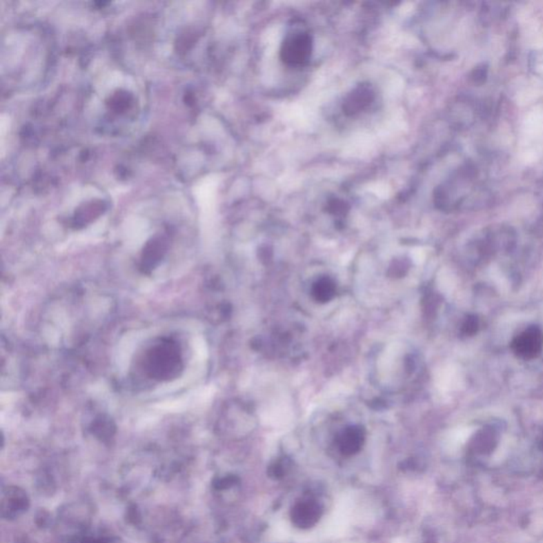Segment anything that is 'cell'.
I'll list each match as a JSON object with an SVG mask.
<instances>
[{
	"mask_svg": "<svg viewBox=\"0 0 543 543\" xmlns=\"http://www.w3.org/2000/svg\"><path fill=\"white\" fill-rule=\"evenodd\" d=\"M146 374L153 380L167 382L181 376L184 369L181 346L171 337H163L145 355Z\"/></svg>",
	"mask_w": 543,
	"mask_h": 543,
	"instance_id": "1",
	"label": "cell"
},
{
	"mask_svg": "<svg viewBox=\"0 0 543 543\" xmlns=\"http://www.w3.org/2000/svg\"><path fill=\"white\" fill-rule=\"evenodd\" d=\"M313 37L301 26H293L284 35L280 46V59L292 68L307 66L313 55Z\"/></svg>",
	"mask_w": 543,
	"mask_h": 543,
	"instance_id": "2",
	"label": "cell"
},
{
	"mask_svg": "<svg viewBox=\"0 0 543 543\" xmlns=\"http://www.w3.org/2000/svg\"><path fill=\"white\" fill-rule=\"evenodd\" d=\"M169 237L166 234H157L152 237L142 250L139 268L142 273L150 274L161 264L169 250Z\"/></svg>",
	"mask_w": 543,
	"mask_h": 543,
	"instance_id": "3",
	"label": "cell"
},
{
	"mask_svg": "<svg viewBox=\"0 0 543 543\" xmlns=\"http://www.w3.org/2000/svg\"><path fill=\"white\" fill-rule=\"evenodd\" d=\"M323 516V507L314 499L298 501L292 507L290 517L292 524L301 530H309L315 526Z\"/></svg>",
	"mask_w": 543,
	"mask_h": 543,
	"instance_id": "4",
	"label": "cell"
},
{
	"mask_svg": "<svg viewBox=\"0 0 543 543\" xmlns=\"http://www.w3.org/2000/svg\"><path fill=\"white\" fill-rule=\"evenodd\" d=\"M543 346V335L538 327L527 328L513 342V349L522 359H534Z\"/></svg>",
	"mask_w": 543,
	"mask_h": 543,
	"instance_id": "5",
	"label": "cell"
},
{
	"mask_svg": "<svg viewBox=\"0 0 543 543\" xmlns=\"http://www.w3.org/2000/svg\"><path fill=\"white\" fill-rule=\"evenodd\" d=\"M366 440L364 426L359 424L348 426L337 435V447L345 456L355 455L362 450Z\"/></svg>",
	"mask_w": 543,
	"mask_h": 543,
	"instance_id": "6",
	"label": "cell"
},
{
	"mask_svg": "<svg viewBox=\"0 0 543 543\" xmlns=\"http://www.w3.org/2000/svg\"><path fill=\"white\" fill-rule=\"evenodd\" d=\"M375 100V92L369 84H360L344 99L342 110L346 116H355L366 110Z\"/></svg>",
	"mask_w": 543,
	"mask_h": 543,
	"instance_id": "7",
	"label": "cell"
},
{
	"mask_svg": "<svg viewBox=\"0 0 543 543\" xmlns=\"http://www.w3.org/2000/svg\"><path fill=\"white\" fill-rule=\"evenodd\" d=\"M106 209V203L101 199H95L86 204L81 205L75 213L74 220H72L74 226L80 228V227L88 225V223L92 222L101 216Z\"/></svg>",
	"mask_w": 543,
	"mask_h": 543,
	"instance_id": "8",
	"label": "cell"
},
{
	"mask_svg": "<svg viewBox=\"0 0 543 543\" xmlns=\"http://www.w3.org/2000/svg\"><path fill=\"white\" fill-rule=\"evenodd\" d=\"M337 292V284L329 276H322L312 284L311 295L317 303H330L335 299Z\"/></svg>",
	"mask_w": 543,
	"mask_h": 543,
	"instance_id": "9",
	"label": "cell"
},
{
	"mask_svg": "<svg viewBox=\"0 0 543 543\" xmlns=\"http://www.w3.org/2000/svg\"><path fill=\"white\" fill-rule=\"evenodd\" d=\"M132 96L128 92H119L110 99V108L115 112H124L131 104Z\"/></svg>",
	"mask_w": 543,
	"mask_h": 543,
	"instance_id": "10",
	"label": "cell"
},
{
	"mask_svg": "<svg viewBox=\"0 0 543 543\" xmlns=\"http://www.w3.org/2000/svg\"><path fill=\"white\" fill-rule=\"evenodd\" d=\"M408 270V264H406L404 260H398V261L393 264L390 266V274L395 277H402L406 275Z\"/></svg>",
	"mask_w": 543,
	"mask_h": 543,
	"instance_id": "11",
	"label": "cell"
},
{
	"mask_svg": "<svg viewBox=\"0 0 543 543\" xmlns=\"http://www.w3.org/2000/svg\"><path fill=\"white\" fill-rule=\"evenodd\" d=\"M195 41H197V37H195V33L186 32L181 35L177 44H179V49L187 51Z\"/></svg>",
	"mask_w": 543,
	"mask_h": 543,
	"instance_id": "12",
	"label": "cell"
},
{
	"mask_svg": "<svg viewBox=\"0 0 543 543\" xmlns=\"http://www.w3.org/2000/svg\"><path fill=\"white\" fill-rule=\"evenodd\" d=\"M477 327H479V322L475 317H470L466 319L465 323L463 325V333L466 335H473L477 333Z\"/></svg>",
	"mask_w": 543,
	"mask_h": 543,
	"instance_id": "13",
	"label": "cell"
}]
</instances>
